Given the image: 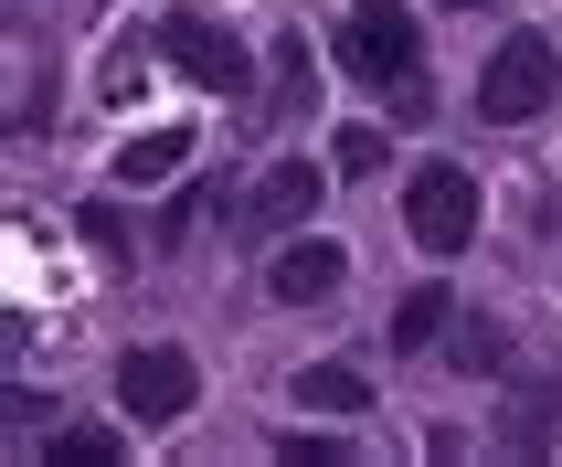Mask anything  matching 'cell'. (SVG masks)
<instances>
[{
  "label": "cell",
  "instance_id": "cell-1",
  "mask_svg": "<svg viewBox=\"0 0 562 467\" xmlns=\"http://www.w3.org/2000/svg\"><path fill=\"white\" fill-rule=\"evenodd\" d=\"M340 64L393 107V118H425V43H414L404 11H361V22L340 32Z\"/></svg>",
  "mask_w": 562,
  "mask_h": 467
},
{
  "label": "cell",
  "instance_id": "cell-2",
  "mask_svg": "<svg viewBox=\"0 0 562 467\" xmlns=\"http://www.w3.org/2000/svg\"><path fill=\"white\" fill-rule=\"evenodd\" d=\"M404 223L425 255H468L477 245V170H457V159H425L404 181Z\"/></svg>",
  "mask_w": 562,
  "mask_h": 467
},
{
  "label": "cell",
  "instance_id": "cell-3",
  "mask_svg": "<svg viewBox=\"0 0 562 467\" xmlns=\"http://www.w3.org/2000/svg\"><path fill=\"white\" fill-rule=\"evenodd\" d=\"M552 86H562L552 43H531V32H509L499 54H488V75H477V118L520 127V118H541V107H552Z\"/></svg>",
  "mask_w": 562,
  "mask_h": 467
},
{
  "label": "cell",
  "instance_id": "cell-4",
  "mask_svg": "<svg viewBox=\"0 0 562 467\" xmlns=\"http://www.w3.org/2000/svg\"><path fill=\"white\" fill-rule=\"evenodd\" d=\"M159 54L181 64V75H191L202 96H234V107L255 96V64H245V43H234L223 22H202V11H170V22H159Z\"/></svg>",
  "mask_w": 562,
  "mask_h": 467
},
{
  "label": "cell",
  "instance_id": "cell-5",
  "mask_svg": "<svg viewBox=\"0 0 562 467\" xmlns=\"http://www.w3.org/2000/svg\"><path fill=\"white\" fill-rule=\"evenodd\" d=\"M191 393H202L191 351H127V362H117V404H127V425H181Z\"/></svg>",
  "mask_w": 562,
  "mask_h": 467
},
{
  "label": "cell",
  "instance_id": "cell-6",
  "mask_svg": "<svg viewBox=\"0 0 562 467\" xmlns=\"http://www.w3.org/2000/svg\"><path fill=\"white\" fill-rule=\"evenodd\" d=\"M308 213H318V170L308 159H277V170L245 191V234H297Z\"/></svg>",
  "mask_w": 562,
  "mask_h": 467
},
{
  "label": "cell",
  "instance_id": "cell-7",
  "mask_svg": "<svg viewBox=\"0 0 562 467\" xmlns=\"http://www.w3.org/2000/svg\"><path fill=\"white\" fill-rule=\"evenodd\" d=\"M181 159H191V127H127V138H117V159H106V170H117L127 191H149V181H170Z\"/></svg>",
  "mask_w": 562,
  "mask_h": 467
},
{
  "label": "cell",
  "instance_id": "cell-8",
  "mask_svg": "<svg viewBox=\"0 0 562 467\" xmlns=\"http://www.w3.org/2000/svg\"><path fill=\"white\" fill-rule=\"evenodd\" d=\"M340 277H350V255H340V245H318V234L277 255V298H286V309H308V298H340Z\"/></svg>",
  "mask_w": 562,
  "mask_h": 467
},
{
  "label": "cell",
  "instance_id": "cell-9",
  "mask_svg": "<svg viewBox=\"0 0 562 467\" xmlns=\"http://www.w3.org/2000/svg\"><path fill=\"white\" fill-rule=\"evenodd\" d=\"M372 404V382L350 373V362H308L297 373V414H361Z\"/></svg>",
  "mask_w": 562,
  "mask_h": 467
},
{
  "label": "cell",
  "instance_id": "cell-10",
  "mask_svg": "<svg viewBox=\"0 0 562 467\" xmlns=\"http://www.w3.org/2000/svg\"><path fill=\"white\" fill-rule=\"evenodd\" d=\"M436 330H446V287H414L404 309H393V330H382V341H393V351H425Z\"/></svg>",
  "mask_w": 562,
  "mask_h": 467
},
{
  "label": "cell",
  "instance_id": "cell-11",
  "mask_svg": "<svg viewBox=\"0 0 562 467\" xmlns=\"http://www.w3.org/2000/svg\"><path fill=\"white\" fill-rule=\"evenodd\" d=\"M552 414H562L552 382H520V393H509V446H552Z\"/></svg>",
  "mask_w": 562,
  "mask_h": 467
},
{
  "label": "cell",
  "instance_id": "cell-12",
  "mask_svg": "<svg viewBox=\"0 0 562 467\" xmlns=\"http://www.w3.org/2000/svg\"><path fill=\"white\" fill-rule=\"evenodd\" d=\"M127 446L106 436V425H75V436H54V467H117Z\"/></svg>",
  "mask_w": 562,
  "mask_h": 467
},
{
  "label": "cell",
  "instance_id": "cell-13",
  "mask_svg": "<svg viewBox=\"0 0 562 467\" xmlns=\"http://www.w3.org/2000/svg\"><path fill=\"white\" fill-rule=\"evenodd\" d=\"M457 373H509V341H499V319H468V341H457Z\"/></svg>",
  "mask_w": 562,
  "mask_h": 467
},
{
  "label": "cell",
  "instance_id": "cell-14",
  "mask_svg": "<svg viewBox=\"0 0 562 467\" xmlns=\"http://www.w3.org/2000/svg\"><path fill=\"white\" fill-rule=\"evenodd\" d=\"M75 234H86L95 255H127V213H117V202H86V213H75Z\"/></svg>",
  "mask_w": 562,
  "mask_h": 467
},
{
  "label": "cell",
  "instance_id": "cell-15",
  "mask_svg": "<svg viewBox=\"0 0 562 467\" xmlns=\"http://www.w3.org/2000/svg\"><path fill=\"white\" fill-rule=\"evenodd\" d=\"M277 457L286 467H350V446L340 436H277Z\"/></svg>",
  "mask_w": 562,
  "mask_h": 467
},
{
  "label": "cell",
  "instance_id": "cell-16",
  "mask_svg": "<svg viewBox=\"0 0 562 467\" xmlns=\"http://www.w3.org/2000/svg\"><path fill=\"white\" fill-rule=\"evenodd\" d=\"M329 159H340V170H382V127H340Z\"/></svg>",
  "mask_w": 562,
  "mask_h": 467
},
{
  "label": "cell",
  "instance_id": "cell-17",
  "mask_svg": "<svg viewBox=\"0 0 562 467\" xmlns=\"http://www.w3.org/2000/svg\"><path fill=\"white\" fill-rule=\"evenodd\" d=\"M361 11H393V0H361Z\"/></svg>",
  "mask_w": 562,
  "mask_h": 467
},
{
  "label": "cell",
  "instance_id": "cell-18",
  "mask_svg": "<svg viewBox=\"0 0 562 467\" xmlns=\"http://www.w3.org/2000/svg\"><path fill=\"white\" fill-rule=\"evenodd\" d=\"M446 11H468V0H446Z\"/></svg>",
  "mask_w": 562,
  "mask_h": 467
}]
</instances>
